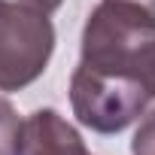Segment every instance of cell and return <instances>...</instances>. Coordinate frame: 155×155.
Masks as SVG:
<instances>
[{
    "mask_svg": "<svg viewBox=\"0 0 155 155\" xmlns=\"http://www.w3.org/2000/svg\"><path fill=\"white\" fill-rule=\"evenodd\" d=\"M18 155H91L82 134L61 113L37 110L21 122Z\"/></svg>",
    "mask_w": 155,
    "mask_h": 155,
    "instance_id": "4",
    "label": "cell"
},
{
    "mask_svg": "<svg viewBox=\"0 0 155 155\" xmlns=\"http://www.w3.org/2000/svg\"><path fill=\"white\" fill-rule=\"evenodd\" d=\"M131 155H155V110H149L134 131L131 140Z\"/></svg>",
    "mask_w": 155,
    "mask_h": 155,
    "instance_id": "6",
    "label": "cell"
},
{
    "mask_svg": "<svg viewBox=\"0 0 155 155\" xmlns=\"http://www.w3.org/2000/svg\"><path fill=\"white\" fill-rule=\"evenodd\" d=\"M155 49V18L125 0L97 3L82 28V64L134 70L149 79V58ZM152 88V85H149Z\"/></svg>",
    "mask_w": 155,
    "mask_h": 155,
    "instance_id": "2",
    "label": "cell"
},
{
    "mask_svg": "<svg viewBox=\"0 0 155 155\" xmlns=\"http://www.w3.org/2000/svg\"><path fill=\"white\" fill-rule=\"evenodd\" d=\"M149 85H152V97H155V49H152V58H149Z\"/></svg>",
    "mask_w": 155,
    "mask_h": 155,
    "instance_id": "9",
    "label": "cell"
},
{
    "mask_svg": "<svg viewBox=\"0 0 155 155\" xmlns=\"http://www.w3.org/2000/svg\"><path fill=\"white\" fill-rule=\"evenodd\" d=\"M18 3H25V6H34V9H40V12H55L61 3H64V0H18Z\"/></svg>",
    "mask_w": 155,
    "mask_h": 155,
    "instance_id": "7",
    "label": "cell"
},
{
    "mask_svg": "<svg viewBox=\"0 0 155 155\" xmlns=\"http://www.w3.org/2000/svg\"><path fill=\"white\" fill-rule=\"evenodd\" d=\"M152 88L143 73L76 64L70 76V107L79 125L97 134H119L146 113Z\"/></svg>",
    "mask_w": 155,
    "mask_h": 155,
    "instance_id": "1",
    "label": "cell"
},
{
    "mask_svg": "<svg viewBox=\"0 0 155 155\" xmlns=\"http://www.w3.org/2000/svg\"><path fill=\"white\" fill-rule=\"evenodd\" d=\"M52 52V18L18 0H0V91H21L37 82Z\"/></svg>",
    "mask_w": 155,
    "mask_h": 155,
    "instance_id": "3",
    "label": "cell"
},
{
    "mask_svg": "<svg viewBox=\"0 0 155 155\" xmlns=\"http://www.w3.org/2000/svg\"><path fill=\"white\" fill-rule=\"evenodd\" d=\"M125 3H134V6H140V9H146L152 18H155V0H125Z\"/></svg>",
    "mask_w": 155,
    "mask_h": 155,
    "instance_id": "8",
    "label": "cell"
},
{
    "mask_svg": "<svg viewBox=\"0 0 155 155\" xmlns=\"http://www.w3.org/2000/svg\"><path fill=\"white\" fill-rule=\"evenodd\" d=\"M18 137L21 119L6 97H0V155H18Z\"/></svg>",
    "mask_w": 155,
    "mask_h": 155,
    "instance_id": "5",
    "label": "cell"
}]
</instances>
